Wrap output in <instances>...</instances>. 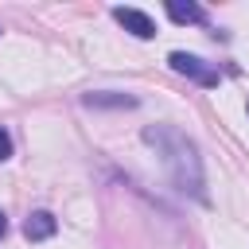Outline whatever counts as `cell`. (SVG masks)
<instances>
[{"label": "cell", "mask_w": 249, "mask_h": 249, "mask_svg": "<svg viewBox=\"0 0 249 249\" xmlns=\"http://www.w3.org/2000/svg\"><path fill=\"white\" fill-rule=\"evenodd\" d=\"M167 66L175 70V74H183V78H191V82H198V86H218V70L210 66V62H202L198 54H187V51H171L167 54Z\"/></svg>", "instance_id": "cell-2"}, {"label": "cell", "mask_w": 249, "mask_h": 249, "mask_svg": "<svg viewBox=\"0 0 249 249\" xmlns=\"http://www.w3.org/2000/svg\"><path fill=\"white\" fill-rule=\"evenodd\" d=\"M144 144H152V148H156V156H160V163H163L167 179H171L183 195H191V198L206 202L202 156H198V144H195L187 132H179L175 124H148V128H144Z\"/></svg>", "instance_id": "cell-1"}, {"label": "cell", "mask_w": 249, "mask_h": 249, "mask_svg": "<svg viewBox=\"0 0 249 249\" xmlns=\"http://www.w3.org/2000/svg\"><path fill=\"white\" fill-rule=\"evenodd\" d=\"M8 233V218H4V210H0V237Z\"/></svg>", "instance_id": "cell-8"}, {"label": "cell", "mask_w": 249, "mask_h": 249, "mask_svg": "<svg viewBox=\"0 0 249 249\" xmlns=\"http://www.w3.org/2000/svg\"><path fill=\"white\" fill-rule=\"evenodd\" d=\"M8 156H12V136H8V128L0 124V163H4Z\"/></svg>", "instance_id": "cell-7"}, {"label": "cell", "mask_w": 249, "mask_h": 249, "mask_svg": "<svg viewBox=\"0 0 249 249\" xmlns=\"http://www.w3.org/2000/svg\"><path fill=\"white\" fill-rule=\"evenodd\" d=\"M82 105L89 109H136L140 101L132 93H117V89H93V93H82Z\"/></svg>", "instance_id": "cell-4"}, {"label": "cell", "mask_w": 249, "mask_h": 249, "mask_svg": "<svg viewBox=\"0 0 249 249\" xmlns=\"http://www.w3.org/2000/svg\"><path fill=\"white\" fill-rule=\"evenodd\" d=\"M113 19H117L124 31H132L136 39H152V35H156L152 16H148V12H140V8H113Z\"/></svg>", "instance_id": "cell-3"}, {"label": "cell", "mask_w": 249, "mask_h": 249, "mask_svg": "<svg viewBox=\"0 0 249 249\" xmlns=\"http://www.w3.org/2000/svg\"><path fill=\"white\" fill-rule=\"evenodd\" d=\"M167 16L175 19V23H202L206 19V12L198 8V4H183V0H167Z\"/></svg>", "instance_id": "cell-6"}, {"label": "cell", "mask_w": 249, "mask_h": 249, "mask_svg": "<svg viewBox=\"0 0 249 249\" xmlns=\"http://www.w3.org/2000/svg\"><path fill=\"white\" fill-rule=\"evenodd\" d=\"M54 230H58V218L51 210H35L23 222V237L27 241H47V237H54Z\"/></svg>", "instance_id": "cell-5"}]
</instances>
